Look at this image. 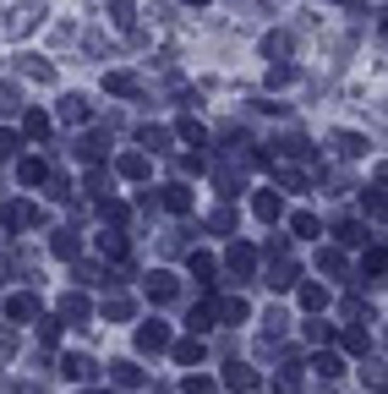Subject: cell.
<instances>
[{"instance_id":"cell-1","label":"cell","mask_w":388,"mask_h":394,"mask_svg":"<svg viewBox=\"0 0 388 394\" xmlns=\"http://www.w3.org/2000/svg\"><path fill=\"white\" fill-rule=\"evenodd\" d=\"M33 219H39V208H33V203H6V208H0V225H6V230H22V225H33Z\"/></svg>"},{"instance_id":"cell-2","label":"cell","mask_w":388,"mask_h":394,"mask_svg":"<svg viewBox=\"0 0 388 394\" xmlns=\"http://www.w3.org/2000/svg\"><path fill=\"white\" fill-rule=\"evenodd\" d=\"M137 345H143V351H164V345H170V329H164V323H143V329H137Z\"/></svg>"},{"instance_id":"cell-3","label":"cell","mask_w":388,"mask_h":394,"mask_svg":"<svg viewBox=\"0 0 388 394\" xmlns=\"http://www.w3.org/2000/svg\"><path fill=\"white\" fill-rule=\"evenodd\" d=\"M33 312H39V301H33V296H11V301H6V318H11V323H28Z\"/></svg>"},{"instance_id":"cell-4","label":"cell","mask_w":388,"mask_h":394,"mask_svg":"<svg viewBox=\"0 0 388 394\" xmlns=\"http://www.w3.org/2000/svg\"><path fill=\"white\" fill-rule=\"evenodd\" d=\"M148 296L153 301H170L175 296V274H148Z\"/></svg>"},{"instance_id":"cell-5","label":"cell","mask_w":388,"mask_h":394,"mask_svg":"<svg viewBox=\"0 0 388 394\" xmlns=\"http://www.w3.org/2000/svg\"><path fill=\"white\" fill-rule=\"evenodd\" d=\"M17 175L28 181V187H39V181H49V170H44L39 159H22V165H17Z\"/></svg>"},{"instance_id":"cell-6","label":"cell","mask_w":388,"mask_h":394,"mask_svg":"<svg viewBox=\"0 0 388 394\" xmlns=\"http://www.w3.org/2000/svg\"><path fill=\"white\" fill-rule=\"evenodd\" d=\"M110 373H115V383H121V389H137V383H143V373H137L131 361H115Z\"/></svg>"},{"instance_id":"cell-7","label":"cell","mask_w":388,"mask_h":394,"mask_svg":"<svg viewBox=\"0 0 388 394\" xmlns=\"http://www.w3.org/2000/svg\"><path fill=\"white\" fill-rule=\"evenodd\" d=\"M164 208L186 214V208H192V192H186V187H164Z\"/></svg>"},{"instance_id":"cell-8","label":"cell","mask_w":388,"mask_h":394,"mask_svg":"<svg viewBox=\"0 0 388 394\" xmlns=\"http://www.w3.org/2000/svg\"><path fill=\"white\" fill-rule=\"evenodd\" d=\"M104 88H110V93H137V77H126V71H110V77H104Z\"/></svg>"},{"instance_id":"cell-9","label":"cell","mask_w":388,"mask_h":394,"mask_svg":"<svg viewBox=\"0 0 388 394\" xmlns=\"http://www.w3.org/2000/svg\"><path fill=\"white\" fill-rule=\"evenodd\" d=\"M257 219H279V197H274V192H257Z\"/></svg>"},{"instance_id":"cell-10","label":"cell","mask_w":388,"mask_h":394,"mask_svg":"<svg viewBox=\"0 0 388 394\" xmlns=\"http://www.w3.org/2000/svg\"><path fill=\"white\" fill-rule=\"evenodd\" d=\"M121 175L143 181V175H148V159H143V153H126V159H121Z\"/></svg>"},{"instance_id":"cell-11","label":"cell","mask_w":388,"mask_h":394,"mask_svg":"<svg viewBox=\"0 0 388 394\" xmlns=\"http://www.w3.org/2000/svg\"><path fill=\"white\" fill-rule=\"evenodd\" d=\"M252 263H257L252 247H230V269H235V274H252Z\"/></svg>"},{"instance_id":"cell-12","label":"cell","mask_w":388,"mask_h":394,"mask_svg":"<svg viewBox=\"0 0 388 394\" xmlns=\"http://www.w3.org/2000/svg\"><path fill=\"white\" fill-rule=\"evenodd\" d=\"M301 307H312V312L328 307V291H323V285H301Z\"/></svg>"},{"instance_id":"cell-13","label":"cell","mask_w":388,"mask_h":394,"mask_svg":"<svg viewBox=\"0 0 388 394\" xmlns=\"http://www.w3.org/2000/svg\"><path fill=\"white\" fill-rule=\"evenodd\" d=\"M61 115H66V121H88V99H77V93H71V99L61 104Z\"/></svg>"},{"instance_id":"cell-14","label":"cell","mask_w":388,"mask_h":394,"mask_svg":"<svg viewBox=\"0 0 388 394\" xmlns=\"http://www.w3.org/2000/svg\"><path fill=\"white\" fill-rule=\"evenodd\" d=\"M22 126H28V137H44V132H49V115H39V110H28V121H22Z\"/></svg>"},{"instance_id":"cell-15","label":"cell","mask_w":388,"mask_h":394,"mask_svg":"<svg viewBox=\"0 0 388 394\" xmlns=\"http://www.w3.org/2000/svg\"><path fill=\"white\" fill-rule=\"evenodd\" d=\"M268 285H274V291H290V285H295V269H290V263H279V269H274V279H268Z\"/></svg>"},{"instance_id":"cell-16","label":"cell","mask_w":388,"mask_h":394,"mask_svg":"<svg viewBox=\"0 0 388 394\" xmlns=\"http://www.w3.org/2000/svg\"><path fill=\"white\" fill-rule=\"evenodd\" d=\"M225 383H230V389H252V383H257V378L246 373V367H230V373H225Z\"/></svg>"},{"instance_id":"cell-17","label":"cell","mask_w":388,"mask_h":394,"mask_svg":"<svg viewBox=\"0 0 388 394\" xmlns=\"http://www.w3.org/2000/svg\"><path fill=\"white\" fill-rule=\"evenodd\" d=\"M61 318H88V301H82V296H66V301H61Z\"/></svg>"},{"instance_id":"cell-18","label":"cell","mask_w":388,"mask_h":394,"mask_svg":"<svg viewBox=\"0 0 388 394\" xmlns=\"http://www.w3.org/2000/svg\"><path fill=\"white\" fill-rule=\"evenodd\" d=\"M66 373H71V378H88V373H93V361H88V356H66Z\"/></svg>"},{"instance_id":"cell-19","label":"cell","mask_w":388,"mask_h":394,"mask_svg":"<svg viewBox=\"0 0 388 394\" xmlns=\"http://www.w3.org/2000/svg\"><path fill=\"white\" fill-rule=\"evenodd\" d=\"M22 71H28V77H39V83H44V77H49V66H44L39 55H22Z\"/></svg>"},{"instance_id":"cell-20","label":"cell","mask_w":388,"mask_h":394,"mask_svg":"<svg viewBox=\"0 0 388 394\" xmlns=\"http://www.w3.org/2000/svg\"><path fill=\"white\" fill-rule=\"evenodd\" d=\"M290 230H295V236H317V219H312V214H295V219H290Z\"/></svg>"},{"instance_id":"cell-21","label":"cell","mask_w":388,"mask_h":394,"mask_svg":"<svg viewBox=\"0 0 388 394\" xmlns=\"http://www.w3.org/2000/svg\"><path fill=\"white\" fill-rule=\"evenodd\" d=\"M192 274H197V279H208V274H213V257H208V252H192Z\"/></svg>"},{"instance_id":"cell-22","label":"cell","mask_w":388,"mask_h":394,"mask_svg":"<svg viewBox=\"0 0 388 394\" xmlns=\"http://www.w3.org/2000/svg\"><path fill=\"white\" fill-rule=\"evenodd\" d=\"M175 356H181L186 367H192V361H197V356H203V345H197V340H181V345H175Z\"/></svg>"},{"instance_id":"cell-23","label":"cell","mask_w":388,"mask_h":394,"mask_svg":"<svg viewBox=\"0 0 388 394\" xmlns=\"http://www.w3.org/2000/svg\"><path fill=\"white\" fill-rule=\"evenodd\" d=\"M99 252H110V257H121V252H126V241L115 236V230H110V236H99Z\"/></svg>"},{"instance_id":"cell-24","label":"cell","mask_w":388,"mask_h":394,"mask_svg":"<svg viewBox=\"0 0 388 394\" xmlns=\"http://www.w3.org/2000/svg\"><path fill=\"white\" fill-rule=\"evenodd\" d=\"M367 214H372V219H383V214H388V197H383V192H372V197H367Z\"/></svg>"},{"instance_id":"cell-25","label":"cell","mask_w":388,"mask_h":394,"mask_svg":"<svg viewBox=\"0 0 388 394\" xmlns=\"http://www.w3.org/2000/svg\"><path fill=\"white\" fill-rule=\"evenodd\" d=\"M219 312H225L230 323H241V318H246V301H241V296H235V301H225V307H219Z\"/></svg>"},{"instance_id":"cell-26","label":"cell","mask_w":388,"mask_h":394,"mask_svg":"<svg viewBox=\"0 0 388 394\" xmlns=\"http://www.w3.org/2000/svg\"><path fill=\"white\" fill-rule=\"evenodd\" d=\"M186 394H213V378H186Z\"/></svg>"},{"instance_id":"cell-27","label":"cell","mask_w":388,"mask_h":394,"mask_svg":"<svg viewBox=\"0 0 388 394\" xmlns=\"http://www.w3.org/2000/svg\"><path fill=\"white\" fill-rule=\"evenodd\" d=\"M377 28H383V39H388V6H383V22H377Z\"/></svg>"},{"instance_id":"cell-28","label":"cell","mask_w":388,"mask_h":394,"mask_svg":"<svg viewBox=\"0 0 388 394\" xmlns=\"http://www.w3.org/2000/svg\"><path fill=\"white\" fill-rule=\"evenodd\" d=\"M377 181H383V187H388V165H383V170H377Z\"/></svg>"},{"instance_id":"cell-29","label":"cell","mask_w":388,"mask_h":394,"mask_svg":"<svg viewBox=\"0 0 388 394\" xmlns=\"http://www.w3.org/2000/svg\"><path fill=\"white\" fill-rule=\"evenodd\" d=\"M186 6H208V0H186Z\"/></svg>"}]
</instances>
